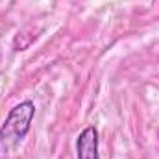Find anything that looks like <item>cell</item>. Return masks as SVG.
<instances>
[{"instance_id": "cell-1", "label": "cell", "mask_w": 159, "mask_h": 159, "mask_svg": "<svg viewBox=\"0 0 159 159\" xmlns=\"http://www.w3.org/2000/svg\"><path fill=\"white\" fill-rule=\"evenodd\" d=\"M34 117H35V104L32 100H24V102L17 104L7 113V117L0 128V143L6 148L17 146L30 131Z\"/></svg>"}, {"instance_id": "cell-2", "label": "cell", "mask_w": 159, "mask_h": 159, "mask_svg": "<svg viewBox=\"0 0 159 159\" xmlns=\"http://www.w3.org/2000/svg\"><path fill=\"white\" fill-rule=\"evenodd\" d=\"M78 159H98V131L94 126L85 128L76 141Z\"/></svg>"}]
</instances>
